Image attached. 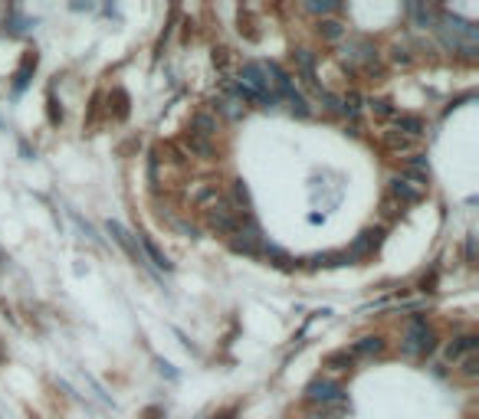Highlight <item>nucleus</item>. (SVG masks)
<instances>
[{
	"label": "nucleus",
	"instance_id": "1",
	"mask_svg": "<svg viewBox=\"0 0 479 419\" xmlns=\"http://www.w3.org/2000/svg\"><path fill=\"white\" fill-rule=\"evenodd\" d=\"M433 33H437L443 50L456 53L460 59H467V62L479 59V26L476 24H469V20L456 17V13L440 10V20L433 26Z\"/></svg>",
	"mask_w": 479,
	"mask_h": 419
},
{
	"label": "nucleus",
	"instance_id": "2",
	"mask_svg": "<svg viewBox=\"0 0 479 419\" xmlns=\"http://www.w3.org/2000/svg\"><path fill=\"white\" fill-rule=\"evenodd\" d=\"M433 351H437V334H433L424 315H414L407 321V331L401 337V354L404 357H430Z\"/></svg>",
	"mask_w": 479,
	"mask_h": 419
},
{
	"label": "nucleus",
	"instance_id": "3",
	"mask_svg": "<svg viewBox=\"0 0 479 419\" xmlns=\"http://www.w3.org/2000/svg\"><path fill=\"white\" fill-rule=\"evenodd\" d=\"M338 59L348 73H365L371 66H378V46L368 37H345L338 46Z\"/></svg>",
	"mask_w": 479,
	"mask_h": 419
},
{
	"label": "nucleus",
	"instance_id": "4",
	"mask_svg": "<svg viewBox=\"0 0 479 419\" xmlns=\"http://www.w3.org/2000/svg\"><path fill=\"white\" fill-rule=\"evenodd\" d=\"M305 400H309L316 409L325 413V409L345 403V387H341L335 377H316V380L305 387Z\"/></svg>",
	"mask_w": 479,
	"mask_h": 419
},
{
	"label": "nucleus",
	"instance_id": "5",
	"mask_svg": "<svg viewBox=\"0 0 479 419\" xmlns=\"http://www.w3.org/2000/svg\"><path fill=\"white\" fill-rule=\"evenodd\" d=\"M204 220H207V230H210V233L227 236V239L240 230V216L230 210V203H220V207L207 210V213H204Z\"/></svg>",
	"mask_w": 479,
	"mask_h": 419
},
{
	"label": "nucleus",
	"instance_id": "6",
	"mask_svg": "<svg viewBox=\"0 0 479 419\" xmlns=\"http://www.w3.org/2000/svg\"><path fill=\"white\" fill-rule=\"evenodd\" d=\"M217 131H220V118H217L214 111H207V109L190 111V118H188V135L204 138V141H214Z\"/></svg>",
	"mask_w": 479,
	"mask_h": 419
},
{
	"label": "nucleus",
	"instance_id": "7",
	"mask_svg": "<svg viewBox=\"0 0 479 419\" xmlns=\"http://www.w3.org/2000/svg\"><path fill=\"white\" fill-rule=\"evenodd\" d=\"M292 62H296V73H299V79H302L305 86H309L318 95V92H322V86H318V79H316V62H318V56L312 50L299 46V50H292Z\"/></svg>",
	"mask_w": 479,
	"mask_h": 419
},
{
	"label": "nucleus",
	"instance_id": "8",
	"mask_svg": "<svg viewBox=\"0 0 479 419\" xmlns=\"http://www.w3.org/2000/svg\"><path fill=\"white\" fill-rule=\"evenodd\" d=\"M476 347H479V334L467 331V334H456L450 344L443 347V357L450 360V364H460L463 357H469V354H476Z\"/></svg>",
	"mask_w": 479,
	"mask_h": 419
},
{
	"label": "nucleus",
	"instance_id": "9",
	"mask_svg": "<svg viewBox=\"0 0 479 419\" xmlns=\"http://www.w3.org/2000/svg\"><path fill=\"white\" fill-rule=\"evenodd\" d=\"M388 194H391V200L401 203V207H410V203H420V200H424V190L414 184H407L401 174H394L391 180H388Z\"/></svg>",
	"mask_w": 479,
	"mask_h": 419
},
{
	"label": "nucleus",
	"instance_id": "10",
	"mask_svg": "<svg viewBox=\"0 0 479 419\" xmlns=\"http://www.w3.org/2000/svg\"><path fill=\"white\" fill-rule=\"evenodd\" d=\"M391 124H394V131H397V135L410 138V141H420V138L427 135V122H424L420 115H401V111H397Z\"/></svg>",
	"mask_w": 479,
	"mask_h": 419
},
{
	"label": "nucleus",
	"instance_id": "11",
	"mask_svg": "<svg viewBox=\"0 0 479 419\" xmlns=\"http://www.w3.org/2000/svg\"><path fill=\"white\" fill-rule=\"evenodd\" d=\"M352 357H378L388 351V337L384 334H365V337H358L352 347Z\"/></svg>",
	"mask_w": 479,
	"mask_h": 419
},
{
	"label": "nucleus",
	"instance_id": "12",
	"mask_svg": "<svg viewBox=\"0 0 479 419\" xmlns=\"http://www.w3.org/2000/svg\"><path fill=\"white\" fill-rule=\"evenodd\" d=\"M381 236H384V230H365V233L352 243L348 256H352V259H365V256H371V252L381 246Z\"/></svg>",
	"mask_w": 479,
	"mask_h": 419
},
{
	"label": "nucleus",
	"instance_id": "13",
	"mask_svg": "<svg viewBox=\"0 0 479 419\" xmlns=\"http://www.w3.org/2000/svg\"><path fill=\"white\" fill-rule=\"evenodd\" d=\"M181 148H184V154H188V158L217 160V148H214V141H204V138L184 135V138H181Z\"/></svg>",
	"mask_w": 479,
	"mask_h": 419
},
{
	"label": "nucleus",
	"instance_id": "14",
	"mask_svg": "<svg viewBox=\"0 0 479 419\" xmlns=\"http://www.w3.org/2000/svg\"><path fill=\"white\" fill-rule=\"evenodd\" d=\"M105 230H109V233L115 236V243H118V246L125 249V252L132 256V259H135V262H145V259H141V252H138V243H135V236L128 233V230L122 226V223H118V220H109V223H105Z\"/></svg>",
	"mask_w": 479,
	"mask_h": 419
},
{
	"label": "nucleus",
	"instance_id": "15",
	"mask_svg": "<svg viewBox=\"0 0 479 419\" xmlns=\"http://www.w3.org/2000/svg\"><path fill=\"white\" fill-rule=\"evenodd\" d=\"M135 243H138L141 252H145V256L152 259V266H158V269H164V272H171V269H174V266H171V259H168V256H164L161 249H158V243H154L152 236L138 233V236H135ZM145 256H141V259H145Z\"/></svg>",
	"mask_w": 479,
	"mask_h": 419
},
{
	"label": "nucleus",
	"instance_id": "16",
	"mask_svg": "<svg viewBox=\"0 0 479 419\" xmlns=\"http://www.w3.org/2000/svg\"><path fill=\"white\" fill-rule=\"evenodd\" d=\"M316 33L325 43H341V39L348 37V26L341 24L338 17H325V20H316Z\"/></svg>",
	"mask_w": 479,
	"mask_h": 419
},
{
	"label": "nucleus",
	"instance_id": "17",
	"mask_svg": "<svg viewBox=\"0 0 479 419\" xmlns=\"http://www.w3.org/2000/svg\"><path fill=\"white\" fill-rule=\"evenodd\" d=\"M210 105H214V109H210L214 115H224V118H230V122H240V118L246 115V105H243L240 99H233V95H220V99H214Z\"/></svg>",
	"mask_w": 479,
	"mask_h": 419
},
{
	"label": "nucleus",
	"instance_id": "18",
	"mask_svg": "<svg viewBox=\"0 0 479 419\" xmlns=\"http://www.w3.org/2000/svg\"><path fill=\"white\" fill-rule=\"evenodd\" d=\"M190 200H194V207L204 210V213L224 203V197H220V190H217V184H201L197 190H194V194H190Z\"/></svg>",
	"mask_w": 479,
	"mask_h": 419
},
{
	"label": "nucleus",
	"instance_id": "19",
	"mask_svg": "<svg viewBox=\"0 0 479 419\" xmlns=\"http://www.w3.org/2000/svg\"><path fill=\"white\" fill-rule=\"evenodd\" d=\"M407 13L414 17V26H417V30H433V26H437V20H440V10H437V7H427V3H410V7H407Z\"/></svg>",
	"mask_w": 479,
	"mask_h": 419
},
{
	"label": "nucleus",
	"instance_id": "20",
	"mask_svg": "<svg viewBox=\"0 0 479 419\" xmlns=\"http://www.w3.org/2000/svg\"><path fill=\"white\" fill-rule=\"evenodd\" d=\"M37 62H39V56H37L33 50L24 53V59H20V69L13 73V92H24V89H26V82H30V75L37 73Z\"/></svg>",
	"mask_w": 479,
	"mask_h": 419
},
{
	"label": "nucleus",
	"instance_id": "21",
	"mask_svg": "<svg viewBox=\"0 0 479 419\" xmlns=\"http://www.w3.org/2000/svg\"><path fill=\"white\" fill-rule=\"evenodd\" d=\"M230 200H233V213L237 216H250V210H253V203H250V190H246V184L243 180H233L230 184Z\"/></svg>",
	"mask_w": 479,
	"mask_h": 419
},
{
	"label": "nucleus",
	"instance_id": "22",
	"mask_svg": "<svg viewBox=\"0 0 479 419\" xmlns=\"http://www.w3.org/2000/svg\"><path fill=\"white\" fill-rule=\"evenodd\" d=\"M361 111H365V95H361V92H345V95H341V115H345V118H352V122H358V115H361Z\"/></svg>",
	"mask_w": 479,
	"mask_h": 419
},
{
	"label": "nucleus",
	"instance_id": "23",
	"mask_svg": "<svg viewBox=\"0 0 479 419\" xmlns=\"http://www.w3.org/2000/svg\"><path fill=\"white\" fill-rule=\"evenodd\" d=\"M414 145L417 141L397 135V131H384V148L391 151V154H414Z\"/></svg>",
	"mask_w": 479,
	"mask_h": 419
},
{
	"label": "nucleus",
	"instance_id": "24",
	"mask_svg": "<svg viewBox=\"0 0 479 419\" xmlns=\"http://www.w3.org/2000/svg\"><path fill=\"white\" fill-rule=\"evenodd\" d=\"M302 10L318 17V20H325V17H335V13H338V3H335V0H305Z\"/></svg>",
	"mask_w": 479,
	"mask_h": 419
},
{
	"label": "nucleus",
	"instance_id": "25",
	"mask_svg": "<svg viewBox=\"0 0 479 419\" xmlns=\"http://www.w3.org/2000/svg\"><path fill=\"white\" fill-rule=\"evenodd\" d=\"M282 102L289 105V111L296 115V118H309V115H312V105H309V99H305L299 89H292V92H289V95H286Z\"/></svg>",
	"mask_w": 479,
	"mask_h": 419
},
{
	"label": "nucleus",
	"instance_id": "26",
	"mask_svg": "<svg viewBox=\"0 0 479 419\" xmlns=\"http://www.w3.org/2000/svg\"><path fill=\"white\" fill-rule=\"evenodd\" d=\"M354 357H352V351L348 347H341V351H332L325 357V367L328 370H335V373H345V370H352Z\"/></svg>",
	"mask_w": 479,
	"mask_h": 419
},
{
	"label": "nucleus",
	"instance_id": "27",
	"mask_svg": "<svg viewBox=\"0 0 479 419\" xmlns=\"http://www.w3.org/2000/svg\"><path fill=\"white\" fill-rule=\"evenodd\" d=\"M365 105L371 109L374 118H384V122H394V115H397V109H394L391 99H371V102H365Z\"/></svg>",
	"mask_w": 479,
	"mask_h": 419
},
{
	"label": "nucleus",
	"instance_id": "28",
	"mask_svg": "<svg viewBox=\"0 0 479 419\" xmlns=\"http://www.w3.org/2000/svg\"><path fill=\"white\" fill-rule=\"evenodd\" d=\"M318 105L328 111V115H341V95H335V92H318Z\"/></svg>",
	"mask_w": 479,
	"mask_h": 419
},
{
	"label": "nucleus",
	"instance_id": "29",
	"mask_svg": "<svg viewBox=\"0 0 479 419\" xmlns=\"http://www.w3.org/2000/svg\"><path fill=\"white\" fill-rule=\"evenodd\" d=\"M456 367H460V377H467V380H476V377H479V357H476V354L463 357Z\"/></svg>",
	"mask_w": 479,
	"mask_h": 419
},
{
	"label": "nucleus",
	"instance_id": "30",
	"mask_svg": "<svg viewBox=\"0 0 479 419\" xmlns=\"http://www.w3.org/2000/svg\"><path fill=\"white\" fill-rule=\"evenodd\" d=\"M391 62H394V66H410V62H414V56H410V50H407V46L394 43V46H391Z\"/></svg>",
	"mask_w": 479,
	"mask_h": 419
},
{
	"label": "nucleus",
	"instance_id": "31",
	"mask_svg": "<svg viewBox=\"0 0 479 419\" xmlns=\"http://www.w3.org/2000/svg\"><path fill=\"white\" fill-rule=\"evenodd\" d=\"M230 59H233V56H230L227 46H220V50H214V66H217V69H230Z\"/></svg>",
	"mask_w": 479,
	"mask_h": 419
},
{
	"label": "nucleus",
	"instance_id": "32",
	"mask_svg": "<svg viewBox=\"0 0 479 419\" xmlns=\"http://www.w3.org/2000/svg\"><path fill=\"white\" fill-rule=\"evenodd\" d=\"M467 262H476V233H467Z\"/></svg>",
	"mask_w": 479,
	"mask_h": 419
},
{
	"label": "nucleus",
	"instance_id": "33",
	"mask_svg": "<svg viewBox=\"0 0 479 419\" xmlns=\"http://www.w3.org/2000/svg\"><path fill=\"white\" fill-rule=\"evenodd\" d=\"M302 419H328L322 409H309V413H302Z\"/></svg>",
	"mask_w": 479,
	"mask_h": 419
},
{
	"label": "nucleus",
	"instance_id": "34",
	"mask_svg": "<svg viewBox=\"0 0 479 419\" xmlns=\"http://www.w3.org/2000/svg\"><path fill=\"white\" fill-rule=\"evenodd\" d=\"M158 367H161V373H168L171 380H177V373H174V370H171V364H164V360H158Z\"/></svg>",
	"mask_w": 479,
	"mask_h": 419
}]
</instances>
